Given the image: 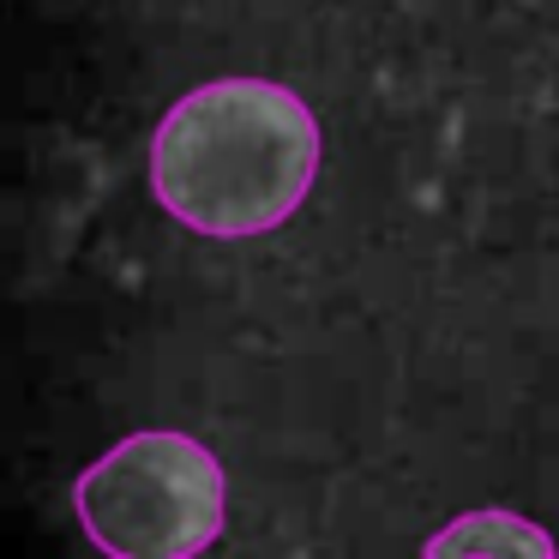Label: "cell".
I'll return each instance as SVG.
<instances>
[{
    "label": "cell",
    "mask_w": 559,
    "mask_h": 559,
    "mask_svg": "<svg viewBox=\"0 0 559 559\" xmlns=\"http://www.w3.org/2000/svg\"><path fill=\"white\" fill-rule=\"evenodd\" d=\"M319 175V121L277 79H211L151 133V193L211 241L265 235L301 211Z\"/></svg>",
    "instance_id": "obj_1"
},
{
    "label": "cell",
    "mask_w": 559,
    "mask_h": 559,
    "mask_svg": "<svg viewBox=\"0 0 559 559\" xmlns=\"http://www.w3.org/2000/svg\"><path fill=\"white\" fill-rule=\"evenodd\" d=\"M427 554H463V559H554L559 542L542 523L518 518V511H463L439 535H427Z\"/></svg>",
    "instance_id": "obj_3"
},
{
    "label": "cell",
    "mask_w": 559,
    "mask_h": 559,
    "mask_svg": "<svg viewBox=\"0 0 559 559\" xmlns=\"http://www.w3.org/2000/svg\"><path fill=\"white\" fill-rule=\"evenodd\" d=\"M73 511L109 559H193L223 535L229 481L211 445L151 427L127 433L79 475Z\"/></svg>",
    "instance_id": "obj_2"
}]
</instances>
